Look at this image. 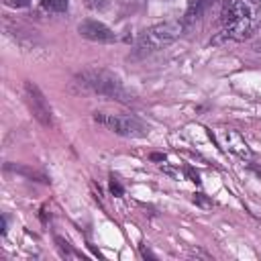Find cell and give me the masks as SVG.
Masks as SVG:
<instances>
[{
	"label": "cell",
	"mask_w": 261,
	"mask_h": 261,
	"mask_svg": "<svg viewBox=\"0 0 261 261\" xmlns=\"http://www.w3.org/2000/svg\"><path fill=\"white\" fill-rule=\"evenodd\" d=\"M220 16H222V29L230 39L243 41L253 35L255 14L245 0H226Z\"/></svg>",
	"instance_id": "cell-1"
},
{
	"label": "cell",
	"mask_w": 261,
	"mask_h": 261,
	"mask_svg": "<svg viewBox=\"0 0 261 261\" xmlns=\"http://www.w3.org/2000/svg\"><path fill=\"white\" fill-rule=\"evenodd\" d=\"M75 80L88 92H94V94H100V96H108V98H114V100H120V102H128V98H130L126 94L122 82L114 73H110L106 69H86Z\"/></svg>",
	"instance_id": "cell-2"
},
{
	"label": "cell",
	"mask_w": 261,
	"mask_h": 261,
	"mask_svg": "<svg viewBox=\"0 0 261 261\" xmlns=\"http://www.w3.org/2000/svg\"><path fill=\"white\" fill-rule=\"evenodd\" d=\"M184 31V24L179 20H165L159 24H153L151 29H147L139 41H137V51L139 53H155L167 45H171L175 39H179Z\"/></svg>",
	"instance_id": "cell-3"
},
{
	"label": "cell",
	"mask_w": 261,
	"mask_h": 261,
	"mask_svg": "<svg viewBox=\"0 0 261 261\" xmlns=\"http://www.w3.org/2000/svg\"><path fill=\"white\" fill-rule=\"evenodd\" d=\"M94 120L102 126H106L108 130L120 135V137H130V139H141L147 135L145 126L133 118V116H124V114H110V112H94Z\"/></svg>",
	"instance_id": "cell-4"
},
{
	"label": "cell",
	"mask_w": 261,
	"mask_h": 261,
	"mask_svg": "<svg viewBox=\"0 0 261 261\" xmlns=\"http://www.w3.org/2000/svg\"><path fill=\"white\" fill-rule=\"evenodd\" d=\"M24 100L33 112V116L43 124V126H53V114L51 108L45 100V96L41 94V90L33 84V82H24Z\"/></svg>",
	"instance_id": "cell-5"
},
{
	"label": "cell",
	"mask_w": 261,
	"mask_h": 261,
	"mask_svg": "<svg viewBox=\"0 0 261 261\" xmlns=\"http://www.w3.org/2000/svg\"><path fill=\"white\" fill-rule=\"evenodd\" d=\"M77 33L84 37V39H90L94 43H114L116 41V35L110 27H106L104 22L100 20H94V18H86L77 24Z\"/></svg>",
	"instance_id": "cell-6"
},
{
	"label": "cell",
	"mask_w": 261,
	"mask_h": 261,
	"mask_svg": "<svg viewBox=\"0 0 261 261\" xmlns=\"http://www.w3.org/2000/svg\"><path fill=\"white\" fill-rule=\"evenodd\" d=\"M218 139H220V143H222V147L226 151H230L232 155H237L243 161H251L253 153H251L247 141L241 137V133H237L232 128H220L218 130Z\"/></svg>",
	"instance_id": "cell-7"
},
{
	"label": "cell",
	"mask_w": 261,
	"mask_h": 261,
	"mask_svg": "<svg viewBox=\"0 0 261 261\" xmlns=\"http://www.w3.org/2000/svg\"><path fill=\"white\" fill-rule=\"evenodd\" d=\"M69 6V0H41L39 8L41 12H47V14H61L65 12Z\"/></svg>",
	"instance_id": "cell-8"
},
{
	"label": "cell",
	"mask_w": 261,
	"mask_h": 261,
	"mask_svg": "<svg viewBox=\"0 0 261 261\" xmlns=\"http://www.w3.org/2000/svg\"><path fill=\"white\" fill-rule=\"evenodd\" d=\"M208 4H210V0H190V2H188V12H186L188 20L200 18V16L204 14V10L208 8Z\"/></svg>",
	"instance_id": "cell-9"
},
{
	"label": "cell",
	"mask_w": 261,
	"mask_h": 261,
	"mask_svg": "<svg viewBox=\"0 0 261 261\" xmlns=\"http://www.w3.org/2000/svg\"><path fill=\"white\" fill-rule=\"evenodd\" d=\"M55 243L59 245V249H61V253H63V255H67V257H80V255L69 247V243H67V241H63L61 237H57V239H55Z\"/></svg>",
	"instance_id": "cell-10"
},
{
	"label": "cell",
	"mask_w": 261,
	"mask_h": 261,
	"mask_svg": "<svg viewBox=\"0 0 261 261\" xmlns=\"http://www.w3.org/2000/svg\"><path fill=\"white\" fill-rule=\"evenodd\" d=\"M110 192L116 194V196H122V188H120V184L112 179V181H110Z\"/></svg>",
	"instance_id": "cell-11"
},
{
	"label": "cell",
	"mask_w": 261,
	"mask_h": 261,
	"mask_svg": "<svg viewBox=\"0 0 261 261\" xmlns=\"http://www.w3.org/2000/svg\"><path fill=\"white\" fill-rule=\"evenodd\" d=\"M8 6H16V8H20V6H27L31 0H4Z\"/></svg>",
	"instance_id": "cell-12"
},
{
	"label": "cell",
	"mask_w": 261,
	"mask_h": 261,
	"mask_svg": "<svg viewBox=\"0 0 261 261\" xmlns=\"http://www.w3.org/2000/svg\"><path fill=\"white\" fill-rule=\"evenodd\" d=\"M86 4H88L90 8H94V10L104 8V2H102V0H86Z\"/></svg>",
	"instance_id": "cell-13"
},
{
	"label": "cell",
	"mask_w": 261,
	"mask_h": 261,
	"mask_svg": "<svg viewBox=\"0 0 261 261\" xmlns=\"http://www.w3.org/2000/svg\"><path fill=\"white\" fill-rule=\"evenodd\" d=\"M194 202H198L200 206H206V208H208V206H212L210 202H206V200L202 198V194H196V198H194Z\"/></svg>",
	"instance_id": "cell-14"
}]
</instances>
